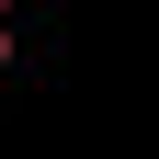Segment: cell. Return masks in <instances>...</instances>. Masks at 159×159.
<instances>
[{
	"instance_id": "obj_1",
	"label": "cell",
	"mask_w": 159,
	"mask_h": 159,
	"mask_svg": "<svg viewBox=\"0 0 159 159\" xmlns=\"http://www.w3.org/2000/svg\"><path fill=\"white\" fill-rule=\"evenodd\" d=\"M11 46H23V34H11V11H0V68H11Z\"/></svg>"
}]
</instances>
